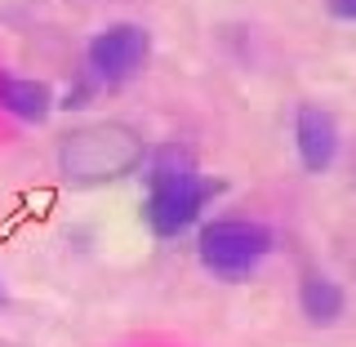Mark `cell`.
I'll return each instance as SVG.
<instances>
[{
    "instance_id": "5b68a950",
    "label": "cell",
    "mask_w": 356,
    "mask_h": 347,
    "mask_svg": "<svg viewBox=\"0 0 356 347\" xmlns=\"http://www.w3.org/2000/svg\"><path fill=\"white\" fill-rule=\"evenodd\" d=\"M343 152V129L321 103H298L294 107V156L307 174H330Z\"/></svg>"
},
{
    "instance_id": "3957f363",
    "label": "cell",
    "mask_w": 356,
    "mask_h": 347,
    "mask_svg": "<svg viewBox=\"0 0 356 347\" xmlns=\"http://www.w3.org/2000/svg\"><path fill=\"white\" fill-rule=\"evenodd\" d=\"M58 161L72 183L94 187V183H116V178L143 170L147 165V147H143V138L129 125L103 120V125H85V129L67 134L58 147Z\"/></svg>"
},
{
    "instance_id": "8992f818",
    "label": "cell",
    "mask_w": 356,
    "mask_h": 347,
    "mask_svg": "<svg viewBox=\"0 0 356 347\" xmlns=\"http://www.w3.org/2000/svg\"><path fill=\"white\" fill-rule=\"evenodd\" d=\"M58 111V89L36 76H18L0 67V116L18 120V125H44Z\"/></svg>"
},
{
    "instance_id": "30bf717a",
    "label": "cell",
    "mask_w": 356,
    "mask_h": 347,
    "mask_svg": "<svg viewBox=\"0 0 356 347\" xmlns=\"http://www.w3.org/2000/svg\"><path fill=\"white\" fill-rule=\"evenodd\" d=\"M0 307H9V289H5V276H0Z\"/></svg>"
},
{
    "instance_id": "277c9868",
    "label": "cell",
    "mask_w": 356,
    "mask_h": 347,
    "mask_svg": "<svg viewBox=\"0 0 356 347\" xmlns=\"http://www.w3.org/2000/svg\"><path fill=\"white\" fill-rule=\"evenodd\" d=\"M152 58V31L143 22H107L85 45V72L103 89H120L147 67Z\"/></svg>"
},
{
    "instance_id": "ba28073f",
    "label": "cell",
    "mask_w": 356,
    "mask_h": 347,
    "mask_svg": "<svg viewBox=\"0 0 356 347\" xmlns=\"http://www.w3.org/2000/svg\"><path fill=\"white\" fill-rule=\"evenodd\" d=\"M98 94H103V85H98L89 72H81V76H76V85H67L63 94H58V111H85Z\"/></svg>"
},
{
    "instance_id": "52a82bcc",
    "label": "cell",
    "mask_w": 356,
    "mask_h": 347,
    "mask_svg": "<svg viewBox=\"0 0 356 347\" xmlns=\"http://www.w3.org/2000/svg\"><path fill=\"white\" fill-rule=\"evenodd\" d=\"M298 312H303L307 325L330 330L348 312V289L334 281L330 272H303L298 276Z\"/></svg>"
},
{
    "instance_id": "7a4b0ae2",
    "label": "cell",
    "mask_w": 356,
    "mask_h": 347,
    "mask_svg": "<svg viewBox=\"0 0 356 347\" xmlns=\"http://www.w3.org/2000/svg\"><path fill=\"white\" fill-rule=\"evenodd\" d=\"M276 254V232L259 218H209L196 227V259L214 281L245 285Z\"/></svg>"
},
{
    "instance_id": "6da1fadb",
    "label": "cell",
    "mask_w": 356,
    "mask_h": 347,
    "mask_svg": "<svg viewBox=\"0 0 356 347\" xmlns=\"http://www.w3.org/2000/svg\"><path fill=\"white\" fill-rule=\"evenodd\" d=\"M143 223L156 241H178L183 232L200 227L205 209L222 196V183L209 178L196 165L192 147L183 143H161V147L147 152V165H143Z\"/></svg>"
},
{
    "instance_id": "9c48e42d",
    "label": "cell",
    "mask_w": 356,
    "mask_h": 347,
    "mask_svg": "<svg viewBox=\"0 0 356 347\" xmlns=\"http://www.w3.org/2000/svg\"><path fill=\"white\" fill-rule=\"evenodd\" d=\"M325 14L334 22H356V0H325Z\"/></svg>"
}]
</instances>
